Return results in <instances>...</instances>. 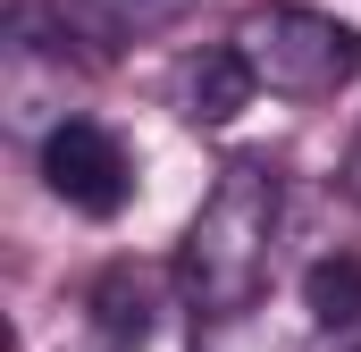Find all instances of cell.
Segmentation results:
<instances>
[{
    "label": "cell",
    "mask_w": 361,
    "mask_h": 352,
    "mask_svg": "<svg viewBox=\"0 0 361 352\" xmlns=\"http://www.w3.org/2000/svg\"><path fill=\"white\" fill-rule=\"evenodd\" d=\"M277 218H286V184L269 160H227L219 184L202 193V210L185 218L177 244V294L193 319L227 327L269 294L277 268Z\"/></svg>",
    "instance_id": "cell-1"
},
{
    "label": "cell",
    "mask_w": 361,
    "mask_h": 352,
    "mask_svg": "<svg viewBox=\"0 0 361 352\" xmlns=\"http://www.w3.org/2000/svg\"><path fill=\"white\" fill-rule=\"evenodd\" d=\"M252 68V84L277 101H336L361 76V25L328 17V8H302V0H261L235 17L227 34Z\"/></svg>",
    "instance_id": "cell-2"
},
{
    "label": "cell",
    "mask_w": 361,
    "mask_h": 352,
    "mask_svg": "<svg viewBox=\"0 0 361 352\" xmlns=\"http://www.w3.org/2000/svg\"><path fill=\"white\" fill-rule=\"evenodd\" d=\"M42 184H51L68 210H85V218H118L126 193H135V151H126L101 118H59V126L42 134Z\"/></svg>",
    "instance_id": "cell-3"
},
{
    "label": "cell",
    "mask_w": 361,
    "mask_h": 352,
    "mask_svg": "<svg viewBox=\"0 0 361 352\" xmlns=\"http://www.w3.org/2000/svg\"><path fill=\"white\" fill-rule=\"evenodd\" d=\"M202 0H59V42H92V59H109V42H143L185 25Z\"/></svg>",
    "instance_id": "cell-4"
},
{
    "label": "cell",
    "mask_w": 361,
    "mask_h": 352,
    "mask_svg": "<svg viewBox=\"0 0 361 352\" xmlns=\"http://www.w3.org/2000/svg\"><path fill=\"white\" fill-rule=\"evenodd\" d=\"M85 310H92V336L109 352H135V344H152V319H160V294H152V277L143 268H101L92 277V294H85Z\"/></svg>",
    "instance_id": "cell-5"
},
{
    "label": "cell",
    "mask_w": 361,
    "mask_h": 352,
    "mask_svg": "<svg viewBox=\"0 0 361 352\" xmlns=\"http://www.w3.org/2000/svg\"><path fill=\"white\" fill-rule=\"evenodd\" d=\"M252 68H244V51L235 42H210L202 59H185V118L193 126H235L244 109H252Z\"/></svg>",
    "instance_id": "cell-6"
},
{
    "label": "cell",
    "mask_w": 361,
    "mask_h": 352,
    "mask_svg": "<svg viewBox=\"0 0 361 352\" xmlns=\"http://www.w3.org/2000/svg\"><path fill=\"white\" fill-rule=\"evenodd\" d=\"M302 310H311L319 336H353V327H361V260H353V252L311 260V277H302Z\"/></svg>",
    "instance_id": "cell-7"
},
{
    "label": "cell",
    "mask_w": 361,
    "mask_h": 352,
    "mask_svg": "<svg viewBox=\"0 0 361 352\" xmlns=\"http://www.w3.org/2000/svg\"><path fill=\"white\" fill-rule=\"evenodd\" d=\"M336 193H345V201L361 210V134L345 143V168H336Z\"/></svg>",
    "instance_id": "cell-8"
},
{
    "label": "cell",
    "mask_w": 361,
    "mask_h": 352,
    "mask_svg": "<svg viewBox=\"0 0 361 352\" xmlns=\"http://www.w3.org/2000/svg\"><path fill=\"white\" fill-rule=\"evenodd\" d=\"M319 352H361V327L353 336H319Z\"/></svg>",
    "instance_id": "cell-9"
}]
</instances>
